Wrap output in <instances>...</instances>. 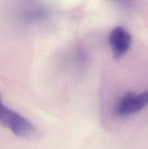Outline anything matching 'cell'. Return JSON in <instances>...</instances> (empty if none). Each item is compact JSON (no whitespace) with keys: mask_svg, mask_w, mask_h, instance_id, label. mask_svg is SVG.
I'll return each mask as SVG.
<instances>
[{"mask_svg":"<svg viewBox=\"0 0 148 149\" xmlns=\"http://www.w3.org/2000/svg\"><path fill=\"white\" fill-rule=\"evenodd\" d=\"M0 125L20 138H30L36 134L34 125L23 116L10 109L2 102L0 94Z\"/></svg>","mask_w":148,"mask_h":149,"instance_id":"1","label":"cell"},{"mask_svg":"<svg viewBox=\"0 0 148 149\" xmlns=\"http://www.w3.org/2000/svg\"><path fill=\"white\" fill-rule=\"evenodd\" d=\"M148 105V90L139 94L128 93L119 100L115 112L120 116H128L140 111Z\"/></svg>","mask_w":148,"mask_h":149,"instance_id":"2","label":"cell"},{"mask_svg":"<svg viewBox=\"0 0 148 149\" xmlns=\"http://www.w3.org/2000/svg\"><path fill=\"white\" fill-rule=\"evenodd\" d=\"M132 37L129 32L122 26L113 28L109 34V45L111 48L113 56L118 60L130 49Z\"/></svg>","mask_w":148,"mask_h":149,"instance_id":"3","label":"cell"},{"mask_svg":"<svg viewBox=\"0 0 148 149\" xmlns=\"http://www.w3.org/2000/svg\"><path fill=\"white\" fill-rule=\"evenodd\" d=\"M117 1H119L120 3L125 4V5H127V4H131L134 0H117Z\"/></svg>","mask_w":148,"mask_h":149,"instance_id":"4","label":"cell"}]
</instances>
